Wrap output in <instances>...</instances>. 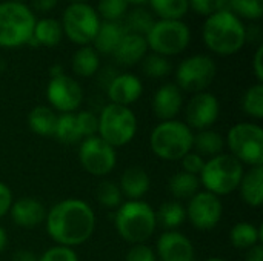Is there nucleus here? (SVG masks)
Masks as SVG:
<instances>
[{
    "label": "nucleus",
    "instance_id": "f257e3e1",
    "mask_svg": "<svg viewBox=\"0 0 263 261\" xmlns=\"http://www.w3.org/2000/svg\"><path fill=\"white\" fill-rule=\"evenodd\" d=\"M46 232L59 246L74 248L86 243L96 229L92 208L79 198H66L46 212Z\"/></svg>",
    "mask_w": 263,
    "mask_h": 261
},
{
    "label": "nucleus",
    "instance_id": "f03ea898",
    "mask_svg": "<svg viewBox=\"0 0 263 261\" xmlns=\"http://www.w3.org/2000/svg\"><path fill=\"white\" fill-rule=\"evenodd\" d=\"M202 38L214 54L234 55L245 46L248 29L242 18L227 9L206 17L202 26Z\"/></svg>",
    "mask_w": 263,
    "mask_h": 261
},
{
    "label": "nucleus",
    "instance_id": "7ed1b4c3",
    "mask_svg": "<svg viewBox=\"0 0 263 261\" xmlns=\"http://www.w3.org/2000/svg\"><path fill=\"white\" fill-rule=\"evenodd\" d=\"M116 229L119 235L134 245H143L157 228L156 211L142 200H128L116 212Z\"/></svg>",
    "mask_w": 263,
    "mask_h": 261
},
{
    "label": "nucleus",
    "instance_id": "20e7f679",
    "mask_svg": "<svg viewBox=\"0 0 263 261\" xmlns=\"http://www.w3.org/2000/svg\"><path fill=\"white\" fill-rule=\"evenodd\" d=\"M31 8L20 2H0V48L12 49L29 43L35 25Z\"/></svg>",
    "mask_w": 263,
    "mask_h": 261
},
{
    "label": "nucleus",
    "instance_id": "39448f33",
    "mask_svg": "<svg viewBox=\"0 0 263 261\" xmlns=\"http://www.w3.org/2000/svg\"><path fill=\"white\" fill-rule=\"evenodd\" d=\"M193 131L186 123L179 120H168L159 123L149 137L151 151L162 160H182L193 149Z\"/></svg>",
    "mask_w": 263,
    "mask_h": 261
},
{
    "label": "nucleus",
    "instance_id": "423d86ee",
    "mask_svg": "<svg viewBox=\"0 0 263 261\" xmlns=\"http://www.w3.org/2000/svg\"><path fill=\"white\" fill-rule=\"evenodd\" d=\"M242 175L243 165L231 154H220L205 162L199 180L206 192L220 197L234 192L240 185Z\"/></svg>",
    "mask_w": 263,
    "mask_h": 261
},
{
    "label": "nucleus",
    "instance_id": "0eeeda50",
    "mask_svg": "<svg viewBox=\"0 0 263 261\" xmlns=\"http://www.w3.org/2000/svg\"><path fill=\"white\" fill-rule=\"evenodd\" d=\"M97 118V135L114 149L128 145L136 137L137 118L128 106L109 103L100 111Z\"/></svg>",
    "mask_w": 263,
    "mask_h": 261
},
{
    "label": "nucleus",
    "instance_id": "6e6552de",
    "mask_svg": "<svg viewBox=\"0 0 263 261\" xmlns=\"http://www.w3.org/2000/svg\"><path fill=\"white\" fill-rule=\"evenodd\" d=\"M145 40L148 49L168 58L188 48L191 42V29L183 20H154Z\"/></svg>",
    "mask_w": 263,
    "mask_h": 261
},
{
    "label": "nucleus",
    "instance_id": "1a4fd4ad",
    "mask_svg": "<svg viewBox=\"0 0 263 261\" xmlns=\"http://www.w3.org/2000/svg\"><path fill=\"white\" fill-rule=\"evenodd\" d=\"M100 23L102 20L96 8L88 3H69L63 11L60 22L63 35L79 46H88L92 43Z\"/></svg>",
    "mask_w": 263,
    "mask_h": 261
},
{
    "label": "nucleus",
    "instance_id": "9d476101",
    "mask_svg": "<svg viewBox=\"0 0 263 261\" xmlns=\"http://www.w3.org/2000/svg\"><path fill=\"white\" fill-rule=\"evenodd\" d=\"M231 155L240 163L263 166V129L254 123L234 125L227 137Z\"/></svg>",
    "mask_w": 263,
    "mask_h": 261
},
{
    "label": "nucleus",
    "instance_id": "9b49d317",
    "mask_svg": "<svg viewBox=\"0 0 263 261\" xmlns=\"http://www.w3.org/2000/svg\"><path fill=\"white\" fill-rule=\"evenodd\" d=\"M217 66L210 55L196 54L180 62L176 69V85L180 91L203 92L216 78Z\"/></svg>",
    "mask_w": 263,
    "mask_h": 261
},
{
    "label": "nucleus",
    "instance_id": "f8f14e48",
    "mask_svg": "<svg viewBox=\"0 0 263 261\" xmlns=\"http://www.w3.org/2000/svg\"><path fill=\"white\" fill-rule=\"evenodd\" d=\"M79 162L88 174L94 177H105L116 168L117 154L112 146L103 142L99 135H94L82 140Z\"/></svg>",
    "mask_w": 263,
    "mask_h": 261
},
{
    "label": "nucleus",
    "instance_id": "ddd939ff",
    "mask_svg": "<svg viewBox=\"0 0 263 261\" xmlns=\"http://www.w3.org/2000/svg\"><path fill=\"white\" fill-rule=\"evenodd\" d=\"M46 98L49 108L60 114H71L79 109L83 100V91L79 82L66 74L52 75L46 86Z\"/></svg>",
    "mask_w": 263,
    "mask_h": 261
},
{
    "label": "nucleus",
    "instance_id": "4468645a",
    "mask_svg": "<svg viewBox=\"0 0 263 261\" xmlns=\"http://www.w3.org/2000/svg\"><path fill=\"white\" fill-rule=\"evenodd\" d=\"M186 211V218L199 231H210L216 228L223 214L222 202L217 195L202 191L190 198Z\"/></svg>",
    "mask_w": 263,
    "mask_h": 261
},
{
    "label": "nucleus",
    "instance_id": "2eb2a0df",
    "mask_svg": "<svg viewBox=\"0 0 263 261\" xmlns=\"http://www.w3.org/2000/svg\"><path fill=\"white\" fill-rule=\"evenodd\" d=\"M220 103L211 92H197L193 95L185 109V118L190 129H210L219 118Z\"/></svg>",
    "mask_w": 263,
    "mask_h": 261
},
{
    "label": "nucleus",
    "instance_id": "dca6fc26",
    "mask_svg": "<svg viewBox=\"0 0 263 261\" xmlns=\"http://www.w3.org/2000/svg\"><path fill=\"white\" fill-rule=\"evenodd\" d=\"M157 255L162 261H194V248L183 234L168 231L157 240Z\"/></svg>",
    "mask_w": 263,
    "mask_h": 261
},
{
    "label": "nucleus",
    "instance_id": "f3484780",
    "mask_svg": "<svg viewBox=\"0 0 263 261\" xmlns=\"http://www.w3.org/2000/svg\"><path fill=\"white\" fill-rule=\"evenodd\" d=\"M143 92V85L140 78L134 74L123 72L114 77L108 86V98L114 105L128 106L136 103Z\"/></svg>",
    "mask_w": 263,
    "mask_h": 261
},
{
    "label": "nucleus",
    "instance_id": "a211bd4d",
    "mask_svg": "<svg viewBox=\"0 0 263 261\" xmlns=\"http://www.w3.org/2000/svg\"><path fill=\"white\" fill-rule=\"evenodd\" d=\"M183 105L182 91L177 88L176 83H165L162 85L153 98V111L157 118L162 122L176 120V115L180 112Z\"/></svg>",
    "mask_w": 263,
    "mask_h": 261
},
{
    "label": "nucleus",
    "instance_id": "6ab92c4d",
    "mask_svg": "<svg viewBox=\"0 0 263 261\" xmlns=\"http://www.w3.org/2000/svg\"><path fill=\"white\" fill-rule=\"evenodd\" d=\"M8 214H11V218L17 226L25 229H32L46 218L45 206L37 198L31 197H22L17 202H12Z\"/></svg>",
    "mask_w": 263,
    "mask_h": 261
},
{
    "label": "nucleus",
    "instance_id": "aec40b11",
    "mask_svg": "<svg viewBox=\"0 0 263 261\" xmlns=\"http://www.w3.org/2000/svg\"><path fill=\"white\" fill-rule=\"evenodd\" d=\"M148 52V45L143 35L126 32L119 42L117 48L112 52L116 62L122 66H133L143 60Z\"/></svg>",
    "mask_w": 263,
    "mask_h": 261
},
{
    "label": "nucleus",
    "instance_id": "412c9836",
    "mask_svg": "<svg viewBox=\"0 0 263 261\" xmlns=\"http://www.w3.org/2000/svg\"><path fill=\"white\" fill-rule=\"evenodd\" d=\"M149 186H151L149 175L146 174L143 168H139V166L128 168L122 174V178L119 183L122 195L129 200H140L149 191Z\"/></svg>",
    "mask_w": 263,
    "mask_h": 261
},
{
    "label": "nucleus",
    "instance_id": "4be33fe9",
    "mask_svg": "<svg viewBox=\"0 0 263 261\" xmlns=\"http://www.w3.org/2000/svg\"><path fill=\"white\" fill-rule=\"evenodd\" d=\"M242 200L251 206L259 208L263 203V166H254L243 172L239 188Z\"/></svg>",
    "mask_w": 263,
    "mask_h": 261
},
{
    "label": "nucleus",
    "instance_id": "5701e85b",
    "mask_svg": "<svg viewBox=\"0 0 263 261\" xmlns=\"http://www.w3.org/2000/svg\"><path fill=\"white\" fill-rule=\"evenodd\" d=\"M126 34L123 23L120 22H102L100 28L92 40V48L99 54H111L117 48L122 37Z\"/></svg>",
    "mask_w": 263,
    "mask_h": 261
},
{
    "label": "nucleus",
    "instance_id": "b1692460",
    "mask_svg": "<svg viewBox=\"0 0 263 261\" xmlns=\"http://www.w3.org/2000/svg\"><path fill=\"white\" fill-rule=\"evenodd\" d=\"M62 38H63V29H62L60 22L55 18L46 17L42 20H35L29 43L52 48V46H57L62 42Z\"/></svg>",
    "mask_w": 263,
    "mask_h": 261
},
{
    "label": "nucleus",
    "instance_id": "393cba45",
    "mask_svg": "<svg viewBox=\"0 0 263 261\" xmlns=\"http://www.w3.org/2000/svg\"><path fill=\"white\" fill-rule=\"evenodd\" d=\"M57 114L52 108L39 105L28 115L29 129L40 137H54Z\"/></svg>",
    "mask_w": 263,
    "mask_h": 261
},
{
    "label": "nucleus",
    "instance_id": "a878e982",
    "mask_svg": "<svg viewBox=\"0 0 263 261\" xmlns=\"http://www.w3.org/2000/svg\"><path fill=\"white\" fill-rule=\"evenodd\" d=\"M71 66L76 75L83 78L92 77L100 68V55L91 45L79 46V49L72 55Z\"/></svg>",
    "mask_w": 263,
    "mask_h": 261
},
{
    "label": "nucleus",
    "instance_id": "bb28decb",
    "mask_svg": "<svg viewBox=\"0 0 263 261\" xmlns=\"http://www.w3.org/2000/svg\"><path fill=\"white\" fill-rule=\"evenodd\" d=\"M193 148L196 149L199 155L213 158L216 155L223 154L225 140L219 132L213 129H203V131H199V134L193 137Z\"/></svg>",
    "mask_w": 263,
    "mask_h": 261
},
{
    "label": "nucleus",
    "instance_id": "cd10ccee",
    "mask_svg": "<svg viewBox=\"0 0 263 261\" xmlns=\"http://www.w3.org/2000/svg\"><path fill=\"white\" fill-rule=\"evenodd\" d=\"M230 242L236 249H251L262 242V228L248 222H242L233 226L230 232Z\"/></svg>",
    "mask_w": 263,
    "mask_h": 261
},
{
    "label": "nucleus",
    "instance_id": "c85d7f7f",
    "mask_svg": "<svg viewBox=\"0 0 263 261\" xmlns=\"http://www.w3.org/2000/svg\"><path fill=\"white\" fill-rule=\"evenodd\" d=\"M170 192L174 198L177 200H190L199 192L200 188V180L196 175L186 174L183 171L174 174L170 180Z\"/></svg>",
    "mask_w": 263,
    "mask_h": 261
},
{
    "label": "nucleus",
    "instance_id": "c756f323",
    "mask_svg": "<svg viewBox=\"0 0 263 261\" xmlns=\"http://www.w3.org/2000/svg\"><path fill=\"white\" fill-rule=\"evenodd\" d=\"M185 220H186V211L177 202H166L160 205V208L156 211L157 225L168 231H176L179 226L185 223Z\"/></svg>",
    "mask_w": 263,
    "mask_h": 261
},
{
    "label": "nucleus",
    "instance_id": "7c9ffc66",
    "mask_svg": "<svg viewBox=\"0 0 263 261\" xmlns=\"http://www.w3.org/2000/svg\"><path fill=\"white\" fill-rule=\"evenodd\" d=\"M153 12L159 20H182L188 11V0H148Z\"/></svg>",
    "mask_w": 263,
    "mask_h": 261
},
{
    "label": "nucleus",
    "instance_id": "2f4dec72",
    "mask_svg": "<svg viewBox=\"0 0 263 261\" xmlns=\"http://www.w3.org/2000/svg\"><path fill=\"white\" fill-rule=\"evenodd\" d=\"M54 137L65 143V145H74L77 142H80V135H79V129H77V123H76V114H60L57 115V123H55V131H54Z\"/></svg>",
    "mask_w": 263,
    "mask_h": 261
},
{
    "label": "nucleus",
    "instance_id": "473e14b6",
    "mask_svg": "<svg viewBox=\"0 0 263 261\" xmlns=\"http://www.w3.org/2000/svg\"><path fill=\"white\" fill-rule=\"evenodd\" d=\"M242 109L247 115L256 120L263 118V85L256 83L250 86L242 97Z\"/></svg>",
    "mask_w": 263,
    "mask_h": 261
},
{
    "label": "nucleus",
    "instance_id": "72a5a7b5",
    "mask_svg": "<svg viewBox=\"0 0 263 261\" xmlns=\"http://www.w3.org/2000/svg\"><path fill=\"white\" fill-rule=\"evenodd\" d=\"M125 29L126 32H133V34H139V35H146V32L151 29L154 20L153 15L143 9V8H134L133 11L126 12L125 15Z\"/></svg>",
    "mask_w": 263,
    "mask_h": 261
},
{
    "label": "nucleus",
    "instance_id": "f704fd0d",
    "mask_svg": "<svg viewBox=\"0 0 263 261\" xmlns=\"http://www.w3.org/2000/svg\"><path fill=\"white\" fill-rule=\"evenodd\" d=\"M228 9L239 18L260 20L263 15V0H228Z\"/></svg>",
    "mask_w": 263,
    "mask_h": 261
},
{
    "label": "nucleus",
    "instance_id": "c9c22d12",
    "mask_svg": "<svg viewBox=\"0 0 263 261\" xmlns=\"http://www.w3.org/2000/svg\"><path fill=\"white\" fill-rule=\"evenodd\" d=\"M142 69H143L145 75H148L151 78H162V77L170 75L173 66H171V62L166 57L151 52V54H146L143 57Z\"/></svg>",
    "mask_w": 263,
    "mask_h": 261
},
{
    "label": "nucleus",
    "instance_id": "e433bc0d",
    "mask_svg": "<svg viewBox=\"0 0 263 261\" xmlns=\"http://www.w3.org/2000/svg\"><path fill=\"white\" fill-rule=\"evenodd\" d=\"M97 14L103 22H120L128 12L126 0H99Z\"/></svg>",
    "mask_w": 263,
    "mask_h": 261
},
{
    "label": "nucleus",
    "instance_id": "4c0bfd02",
    "mask_svg": "<svg viewBox=\"0 0 263 261\" xmlns=\"http://www.w3.org/2000/svg\"><path fill=\"white\" fill-rule=\"evenodd\" d=\"M96 198L102 206L108 209H114L122 205L123 195L120 192L119 185L112 182H102L96 189Z\"/></svg>",
    "mask_w": 263,
    "mask_h": 261
},
{
    "label": "nucleus",
    "instance_id": "58836bf2",
    "mask_svg": "<svg viewBox=\"0 0 263 261\" xmlns=\"http://www.w3.org/2000/svg\"><path fill=\"white\" fill-rule=\"evenodd\" d=\"M76 123H77L79 135H80L82 140L97 135L99 118H97L96 114H92L89 111H82V112L76 114Z\"/></svg>",
    "mask_w": 263,
    "mask_h": 261
},
{
    "label": "nucleus",
    "instance_id": "ea45409f",
    "mask_svg": "<svg viewBox=\"0 0 263 261\" xmlns=\"http://www.w3.org/2000/svg\"><path fill=\"white\" fill-rule=\"evenodd\" d=\"M188 3H190V9L205 17L228 9V0H188Z\"/></svg>",
    "mask_w": 263,
    "mask_h": 261
},
{
    "label": "nucleus",
    "instance_id": "a19ab883",
    "mask_svg": "<svg viewBox=\"0 0 263 261\" xmlns=\"http://www.w3.org/2000/svg\"><path fill=\"white\" fill-rule=\"evenodd\" d=\"M37 261H79V257L72 248L57 245L45 251L40 257H37Z\"/></svg>",
    "mask_w": 263,
    "mask_h": 261
},
{
    "label": "nucleus",
    "instance_id": "79ce46f5",
    "mask_svg": "<svg viewBox=\"0 0 263 261\" xmlns=\"http://www.w3.org/2000/svg\"><path fill=\"white\" fill-rule=\"evenodd\" d=\"M182 168H183V172L186 174H191V175H196L199 177L203 166H205V160L202 155H199L197 152H188L182 160Z\"/></svg>",
    "mask_w": 263,
    "mask_h": 261
},
{
    "label": "nucleus",
    "instance_id": "37998d69",
    "mask_svg": "<svg viewBox=\"0 0 263 261\" xmlns=\"http://www.w3.org/2000/svg\"><path fill=\"white\" fill-rule=\"evenodd\" d=\"M125 261H156V254L146 245H134L128 251Z\"/></svg>",
    "mask_w": 263,
    "mask_h": 261
},
{
    "label": "nucleus",
    "instance_id": "c03bdc74",
    "mask_svg": "<svg viewBox=\"0 0 263 261\" xmlns=\"http://www.w3.org/2000/svg\"><path fill=\"white\" fill-rule=\"evenodd\" d=\"M11 205H12V192L8 188V185L0 182V218H3L9 212Z\"/></svg>",
    "mask_w": 263,
    "mask_h": 261
},
{
    "label": "nucleus",
    "instance_id": "a18cd8bd",
    "mask_svg": "<svg viewBox=\"0 0 263 261\" xmlns=\"http://www.w3.org/2000/svg\"><path fill=\"white\" fill-rule=\"evenodd\" d=\"M253 72L257 78V83H262L263 82V46L259 45L256 52H254V57H253Z\"/></svg>",
    "mask_w": 263,
    "mask_h": 261
},
{
    "label": "nucleus",
    "instance_id": "49530a36",
    "mask_svg": "<svg viewBox=\"0 0 263 261\" xmlns=\"http://www.w3.org/2000/svg\"><path fill=\"white\" fill-rule=\"evenodd\" d=\"M245 261H263V246L262 243L253 246L251 249L247 251Z\"/></svg>",
    "mask_w": 263,
    "mask_h": 261
},
{
    "label": "nucleus",
    "instance_id": "de8ad7c7",
    "mask_svg": "<svg viewBox=\"0 0 263 261\" xmlns=\"http://www.w3.org/2000/svg\"><path fill=\"white\" fill-rule=\"evenodd\" d=\"M57 3H59V0H32V6L40 12L51 11L52 8H55Z\"/></svg>",
    "mask_w": 263,
    "mask_h": 261
},
{
    "label": "nucleus",
    "instance_id": "09e8293b",
    "mask_svg": "<svg viewBox=\"0 0 263 261\" xmlns=\"http://www.w3.org/2000/svg\"><path fill=\"white\" fill-rule=\"evenodd\" d=\"M12 261H37V255L31 251H17L14 255H12Z\"/></svg>",
    "mask_w": 263,
    "mask_h": 261
},
{
    "label": "nucleus",
    "instance_id": "8fccbe9b",
    "mask_svg": "<svg viewBox=\"0 0 263 261\" xmlns=\"http://www.w3.org/2000/svg\"><path fill=\"white\" fill-rule=\"evenodd\" d=\"M6 245H8V235H6V231L0 226V252H3V251H5Z\"/></svg>",
    "mask_w": 263,
    "mask_h": 261
},
{
    "label": "nucleus",
    "instance_id": "3c124183",
    "mask_svg": "<svg viewBox=\"0 0 263 261\" xmlns=\"http://www.w3.org/2000/svg\"><path fill=\"white\" fill-rule=\"evenodd\" d=\"M128 2V5L131 3V5H143V3H146L148 0H126Z\"/></svg>",
    "mask_w": 263,
    "mask_h": 261
},
{
    "label": "nucleus",
    "instance_id": "603ef678",
    "mask_svg": "<svg viewBox=\"0 0 263 261\" xmlns=\"http://www.w3.org/2000/svg\"><path fill=\"white\" fill-rule=\"evenodd\" d=\"M206 261H225L223 258H220V257H213V258H208Z\"/></svg>",
    "mask_w": 263,
    "mask_h": 261
},
{
    "label": "nucleus",
    "instance_id": "864d4df0",
    "mask_svg": "<svg viewBox=\"0 0 263 261\" xmlns=\"http://www.w3.org/2000/svg\"><path fill=\"white\" fill-rule=\"evenodd\" d=\"M71 3H86L88 0H69Z\"/></svg>",
    "mask_w": 263,
    "mask_h": 261
},
{
    "label": "nucleus",
    "instance_id": "5fc2aeb1",
    "mask_svg": "<svg viewBox=\"0 0 263 261\" xmlns=\"http://www.w3.org/2000/svg\"><path fill=\"white\" fill-rule=\"evenodd\" d=\"M12 2H20V3H23L25 0H12Z\"/></svg>",
    "mask_w": 263,
    "mask_h": 261
},
{
    "label": "nucleus",
    "instance_id": "6e6d98bb",
    "mask_svg": "<svg viewBox=\"0 0 263 261\" xmlns=\"http://www.w3.org/2000/svg\"><path fill=\"white\" fill-rule=\"evenodd\" d=\"M0 2H2V0H0Z\"/></svg>",
    "mask_w": 263,
    "mask_h": 261
}]
</instances>
